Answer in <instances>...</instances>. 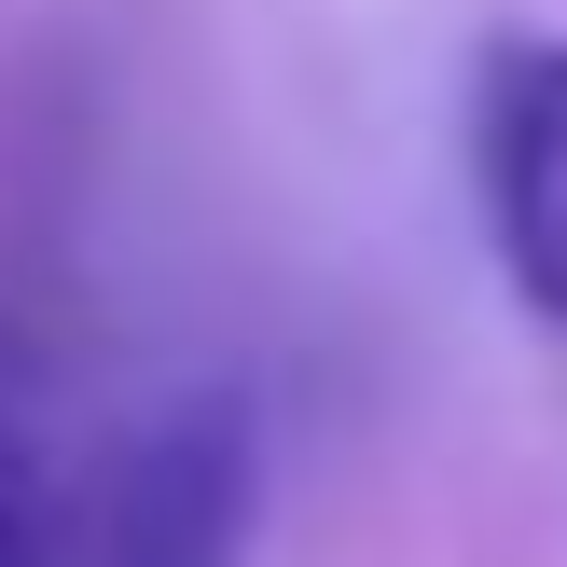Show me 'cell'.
I'll list each match as a JSON object with an SVG mask.
<instances>
[{
    "label": "cell",
    "mask_w": 567,
    "mask_h": 567,
    "mask_svg": "<svg viewBox=\"0 0 567 567\" xmlns=\"http://www.w3.org/2000/svg\"><path fill=\"white\" fill-rule=\"evenodd\" d=\"M249 526H264V402L181 388L111 457L70 471L42 567H249Z\"/></svg>",
    "instance_id": "1"
},
{
    "label": "cell",
    "mask_w": 567,
    "mask_h": 567,
    "mask_svg": "<svg viewBox=\"0 0 567 567\" xmlns=\"http://www.w3.org/2000/svg\"><path fill=\"white\" fill-rule=\"evenodd\" d=\"M471 194L526 319L567 332V28H498L471 70Z\"/></svg>",
    "instance_id": "2"
},
{
    "label": "cell",
    "mask_w": 567,
    "mask_h": 567,
    "mask_svg": "<svg viewBox=\"0 0 567 567\" xmlns=\"http://www.w3.org/2000/svg\"><path fill=\"white\" fill-rule=\"evenodd\" d=\"M55 513H70V457H55V430H42V360L0 319V567H42Z\"/></svg>",
    "instance_id": "3"
}]
</instances>
